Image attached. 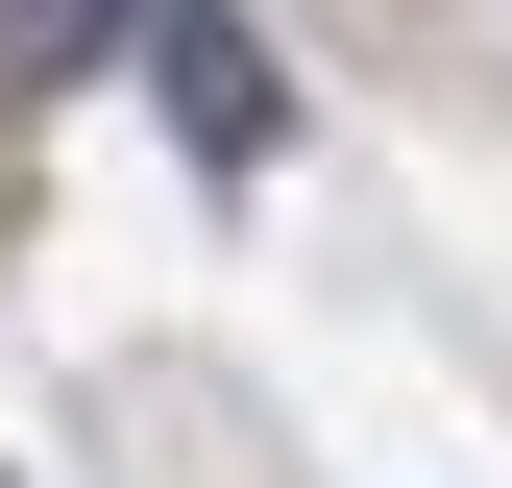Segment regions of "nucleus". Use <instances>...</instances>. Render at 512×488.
Wrapping results in <instances>:
<instances>
[{
	"label": "nucleus",
	"mask_w": 512,
	"mask_h": 488,
	"mask_svg": "<svg viewBox=\"0 0 512 488\" xmlns=\"http://www.w3.org/2000/svg\"><path fill=\"white\" fill-rule=\"evenodd\" d=\"M147 98H171V147H196L220 196L293 147V49H269V25H220V0H147Z\"/></svg>",
	"instance_id": "obj_1"
},
{
	"label": "nucleus",
	"mask_w": 512,
	"mask_h": 488,
	"mask_svg": "<svg viewBox=\"0 0 512 488\" xmlns=\"http://www.w3.org/2000/svg\"><path fill=\"white\" fill-rule=\"evenodd\" d=\"M0 49H25V74H122V49H147V0H0Z\"/></svg>",
	"instance_id": "obj_2"
}]
</instances>
